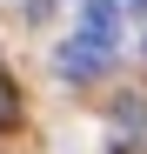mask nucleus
Segmentation results:
<instances>
[{
  "label": "nucleus",
  "instance_id": "nucleus-2",
  "mask_svg": "<svg viewBox=\"0 0 147 154\" xmlns=\"http://www.w3.org/2000/svg\"><path fill=\"white\" fill-rule=\"evenodd\" d=\"M114 27H120V0H87L80 34H94V40H107V47H114Z\"/></svg>",
  "mask_w": 147,
  "mask_h": 154
},
{
  "label": "nucleus",
  "instance_id": "nucleus-4",
  "mask_svg": "<svg viewBox=\"0 0 147 154\" xmlns=\"http://www.w3.org/2000/svg\"><path fill=\"white\" fill-rule=\"evenodd\" d=\"M47 7H54V0H27V14H34V20H40V14H47Z\"/></svg>",
  "mask_w": 147,
  "mask_h": 154
},
{
  "label": "nucleus",
  "instance_id": "nucleus-3",
  "mask_svg": "<svg viewBox=\"0 0 147 154\" xmlns=\"http://www.w3.org/2000/svg\"><path fill=\"white\" fill-rule=\"evenodd\" d=\"M14 127H20V87L0 74V134H14Z\"/></svg>",
  "mask_w": 147,
  "mask_h": 154
},
{
  "label": "nucleus",
  "instance_id": "nucleus-1",
  "mask_svg": "<svg viewBox=\"0 0 147 154\" xmlns=\"http://www.w3.org/2000/svg\"><path fill=\"white\" fill-rule=\"evenodd\" d=\"M107 60H114V47L94 40V34H74V40L54 47V67L67 74V81H94V74H107Z\"/></svg>",
  "mask_w": 147,
  "mask_h": 154
}]
</instances>
